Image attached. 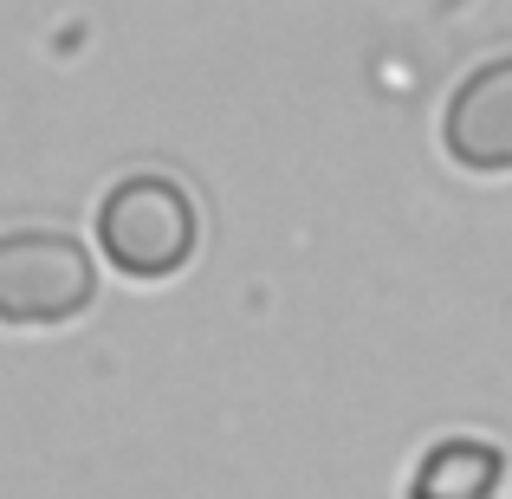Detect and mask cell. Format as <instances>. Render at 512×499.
Segmentation results:
<instances>
[{
    "label": "cell",
    "instance_id": "6da1fadb",
    "mask_svg": "<svg viewBox=\"0 0 512 499\" xmlns=\"http://www.w3.org/2000/svg\"><path fill=\"white\" fill-rule=\"evenodd\" d=\"M201 247V214L175 175L163 169H130L104 188L98 201V253L111 273L137 279V286H163L175 279Z\"/></svg>",
    "mask_w": 512,
    "mask_h": 499
},
{
    "label": "cell",
    "instance_id": "7a4b0ae2",
    "mask_svg": "<svg viewBox=\"0 0 512 499\" xmlns=\"http://www.w3.org/2000/svg\"><path fill=\"white\" fill-rule=\"evenodd\" d=\"M98 266L85 240L65 227H7L0 234V325L7 331H59L91 312Z\"/></svg>",
    "mask_w": 512,
    "mask_h": 499
},
{
    "label": "cell",
    "instance_id": "3957f363",
    "mask_svg": "<svg viewBox=\"0 0 512 499\" xmlns=\"http://www.w3.org/2000/svg\"><path fill=\"white\" fill-rule=\"evenodd\" d=\"M441 143L467 175H512V52L474 65L454 85L441 111Z\"/></svg>",
    "mask_w": 512,
    "mask_h": 499
},
{
    "label": "cell",
    "instance_id": "277c9868",
    "mask_svg": "<svg viewBox=\"0 0 512 499\" xmlns=\"http://www.w3.org/2000/svg\"><path fill=\"white\" fill-rule=\"evenodd\" d=\"M506 474V454L493 441H474V435H454L441 448H428L415 461V480H409V499H493Z\"/></svg>",
    "mask_w": 512,
    "mask_h": 499
}]
</instances>
